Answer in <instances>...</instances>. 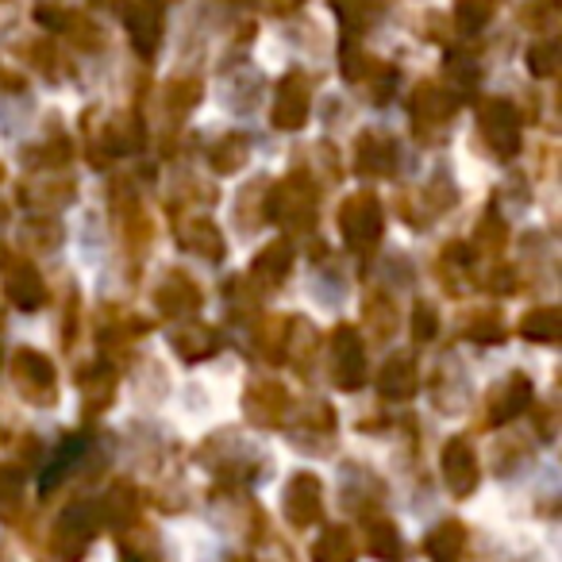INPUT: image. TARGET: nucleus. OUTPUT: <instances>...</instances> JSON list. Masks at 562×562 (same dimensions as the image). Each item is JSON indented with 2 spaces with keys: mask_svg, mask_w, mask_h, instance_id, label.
Wrapping results in <instances>:
<instances>
[{
  "mask_svg": "<svg viewBox=\"0 0 562 562\" xmlns=\"http://www.w3.org/2000/svg\"><path fill=\"white\" fill-rule=\"evenodd\" d=\"M316 209H321V193H316V181L305 170L290 173L273 189H266V216L281 227L308 232L316 224Z\"/></svg>",
  "mask_w": 562,
  "mask_h": 562,
  "instance_id": "nucleus-1",
  "label": "nucleus"
},
{
  "mask_svg": "<svg viewBox=\"0 0 562 562\" xmlns=\"http://www.w3.org/2000/svg\"><path fill=\"white\" fill-rule=\"evenodd\" d=\"M382 227H385V212L374 193H351L339 204V232H344L347 247L359 250V255L378 247Z\"/></svg>",
  "mask_w": 562,
  "mask_h": 562,
  "instance_id": "nucleus-2",
  "label": "nucleus"
},
{
  "mask_svg": "<svg viewBox=\"0 0 562 562\" xmlns=\"http://www.w3.org/2000/svg\"><path fill=\"white\" fill-rule=\"evenodd\" d=\"M97 528H101L97 505L93 501H78V505H70L55 520V528H50V547H55V554L63 562H78L81 554L89 551V543H93Z\"/></svg>",
  "mask_w": 562,
  "mask_h": 562,
  "instance_id": "nucleus-3",
  "label": "nucleus"
},
{
  "mask_svg": "<svg viewBox=\"0 0 562 562\" xmlns=\"http://www.w3.org/2000/svg\"><path fill=\"white\" fill-rule=\"evenodd\" d=\"M0 281H4V297L20 308V313H35V308L47 305V281L35 270V262H27L24 255L0 258Z\"/></svg>",
  "mask_w": 562,
  "mask_h": 562,
  "instance_id": "nucleus-4",
  "label": "nucleus"
},
{
  "mask_svg": "<svg viewBox=\"0 0 562 562\" xmlns=\"http://www.w3.org/2000/svg\"><path fill=\"white\" fill-rule=\"evenodd\" d=\"M12 378H16V390L24 393L32 405H55L58 401V374L47 355L32 351V347H20V351L12 355Z\"/></svg>",
  "mask_w": 562,
  "mask_h": 562,
  "instance_id": "nucleus-5",
  "label": "nucleus"
},
{
  "mask_svg": "<svg viewBox=\"0 0 562 562\" xmlns=\"http://www.w3.org/2000/svg\"><path fill=\"white\" fill-rule=\"evenodd\" d=\"M367 347H362V336L351 328V324H336L331 328V378H336L339 390H359L367 382Z\"/></svg>",
  "mask_w": 562,
  "mask_h": 562,
  "instance_id": "nucleus-6",
  "label": "nucleus"
},
{
  "mask_svg": "<svg viewBox=\"0 0 562 562\" xmlns=\"http://www.w3.org/2000/svg\"><path fill=\"white\" fill-rule=\"evenodd\" d=\"M477 127H482L485 147L497 158H513L520 150V112L508 101H485L477 109Z\"/></svg>",
  "mask_w": 562,
  "mask_h": 562,
  "instance_id": "nucleus-7",
  "label": "nucleus"
},
{
  "mask_svg": "<svg viewBox=\"0 0 562 562\" xmlns=\"http://www.w3.org/2000/svg\"><path fill=\"white\" fill-rule=\"evenodd\" d=\"M308 112H313V89H308L305 74H285L273 97V127L278 132H301L308 124Z\"/></svg>",
  "mask_w": 562,
  "mask_h": 562,
  "instance_id": "nucleus-8",
  "label": "nucleus"
},
{
  "mask_svg": "<svg viewBox=\"0 0 562 562\" xmlns=\"http://www.w3.org/2000/svg\"><path fill=\"white\" fill-rule=\"evenodd\" d=\"M290 405L293 401L281 382H250L247 393H243V413H247V420L258 424V428H278V424H285Z\"/></svg>",
  "mask_w": 562,
  "mask_h": 562,
  "instance_id": "nucleus-9",
  "label": "nucleus"
},
{
  "mask_svg": "<svg viewBox=\"0 0 562 562\" xmlns=\"http://www.w3.org/2000/svg\"><path fill=\"white\" fill-rule=\"evenodd\" d=\"M281 501H285V516H290L293 528H308V524L321 520L324 482L316 474H308V470H301V474L290 477V485H285Z\"/></svg>",
  "mask_w": 562,
  "mask_h": 562,
  "instance_id": "nucleus-10",
  "label": "nucleus"
},
{
  "mask_svg": "<svg viewBox=\"0 0 562 562\" xmlns=\"http://www.w3.org/2000/svg\"><path fill=\"white\" fill-rule=\"evenodd\" d=\"M408 112H413V124L420 135L436 132V127H443L447 120L454 116V97L447 93V89L431 86V81H424V86L413 89V101H408Z\"/></svg>",
  "mask_w": 562,
  "mask_h": 562,
  "instance_id": "nucleus-11",
  "label": "nucleus"
},
{
  "mask_svg": "<svg viewBox=\"0 0 562 562\" xmlns=\"http://www.w3.org/2000/svg\"><path fill=\"white\" fill-rule=\"evenodd\" d=\"M443 482L454 497H470L477 490V454L467 439H451L443 447Z\"/></svg>",
  "mask_w": 562,
  "mask_h": 562,
  "instance_id": "nucleus-12",
  "label": "nucleus"
},
{
  "mask_svg": "<svg viewBox=\"0 0 562 562\" xmlns=\"http://www.w3.org/2000/svg\"><path fill=\"white\" fill-rule=\"evenodd\" d=\"M155 305L162 316H193L196 308H201V290H196V281L189 278V273L170 270L158 281Z\"/></svg>",
  "mask_w": 562,
  "mask_h": 562,
  "instance_id": "nucleus-13",
  "label": "nucleus"
},
{
  "mask_svg": "<svg viewBox=\"0 0 562 562\" xmlns=\"http://www.w3.org/2000/svg\"><path fill=\"white\" fill-rule=\"evenodd\" d=\"M531 397H536V390H531V378L528 374H508L505 382L497 385V393L490 397V424L516 420V416L531 408Z\"/></svg>",
  "mask_w": 562,
  "mask_h": 562,
  "instance_id": "nucleus-14",
  "label": "nucleus"
},
{
  "mask_svg": "<svg viewBox=\"0 0 562 562\" xmlns=\"http://www.w3.org/2000/svg\"><path fill=\"white\" fill-rule=\"evenodd\" d=\"M290 270H293V247L285 239H273L250 262V281H255L258 290H278L281 281L290 278Z\"/></svg>",
  "mask_w": 562,
  "mask_h": 562,
  "instance_id": "nucleus-15",
  "label": "nucleus"
},
{
  "mask_svg": "<svg viewBox=\"0 0 562 562\" xmlns=\"http://www.w3.org/2000/svg\"><path fill=\"white\" fill-rule=\"evenodd\" d=\"M127 40L143 58H155L158 43H162V16H158L150 0H139V4L127 9Z\"/></svg>",
  "mask_w": 562,
  "mask_h": 562,
  "instance_id": "nucleus-16",
  "label": "nucleus"
},
{
  "mask_svg": "<svg viewBox=\"0 0 562 562\" xmlns=\"http://www.w3.org/2000/svg\"><path fill=\"white\" fill-rule=\"evenodd\" d=\"M393 166H397V147H393V139H385V135H378V132L362 135L359 147H355V170H359L362 178H385V173H393Z\"/></svg>",
  "mask_w": 562,
  "mask_h": 562,
  "instance_id": "nucleus-17",
  "label": "nucleus"
},
{
  "mask_svg": "<svg viewBox=\"0 0 562 562\" xmlns=\"http://www.w3.org/2000/svg\"><path fill=\"white\" fill-rule=\"evenodd\" d=\"M178 239H181V247H186L189 255L204 258V262H220V258H224V250H227L224 232H220V227L212 224V220H204V216L186 220V224H181V232H178Z\"/></svg>",
  "mask_w": 562,
  "mask_h": 562,
  "instance_id": "nucleus-18",
  "label": "nucleus"
},
{
  "mask_svg": "<svg viewBox=\"0 0 562 562\" xmlns=\"http://www.w3.org/2000/svg\"><path fill=\"white\" fill-rule=\"evenodd\" d=\"M170 344H173V351H178L186 362L212 359V355L220 351V336H216V328H209V324H201V321L181 324V328L170 336Z\"/></svg>",
  "mask_w": 562,
  "mask_h": 562,
  "instance_id": "nucleus-19",
  "label": "nucleus"
},
{
  "mask_svg": "<svg viewBox=\"0 0 562 562\" xmlns=\"http://www.w3.org/2000/svg\"><path fill=\"white\" fill-rule=\"evenodd\" d=\"M316 347H321V336H316L313 324L305 316H290V328H285V362H293L301 374H308L316 359Z\"/></svg>",
  "mask_w": 562,
  "mask_h": 562,
  "instance_id": "nucleus-20",
  "label": "nucleus"
},
{
  "mask_svg": "<svg viewBox=\"0 0 562 562\" xmlns=\"http://www.w3.org/2000/svg\"><path fill=\"white\" fill-rule=\"evenodd\" d=\"M424 551H428L431 562H459L462 551H467V528L459 520L436 524L424 539Z\"/></svg>",
  "mask_w": 562,
  "mask_h": 562,
  "instance_id": "nucleus-21",
  "label": "nucleus"
},
{
  "mask_svg": "<svg viewBox=\"0 0 562 562\" xmlns=\"http://www.w3.org/2000/svg\"><path fill=\"white\" fill-rule=\"evenodd\" d=\"M378 393H382L385 401H408L416 393V367L413 359H405V355H397V359H390L382 370H378Z\"/></svg>",
  "mask_w": 562,
  "mask_h": 562,
  "instance_id": "nucleus-22",
  "label": "nucleus"
},
{
  "mask_svg": "<svg viewBox=\"0 0 562 562\" xmlns=\"http://www.w3.org/2000/svg\"><path fill=\"white\" fill-rule=\"evenodd\" d=\"M367 551L378 562H401L405 559V543H401V531L390 520H367Z\"/></svg>",
  "mask_w": 562,
  "mask_h": 562,
  "instance_id": "nucleus-23",
  "label": "nucleus"
},
{
  "mask_svg": "<svg viewBox=\"0 0 562 562\" xmlns=\"http://www.w3.org/2000/svg\"><path fill=\"white\" fill-rule=\"evenodd\" d=\"M520 336L531 344H559L562 336V313L559 308H531L520 321Z\"/></svg>",
  "mask_w": 562,
  "mask_h": 562,
  "instance_id": "nucleus-24",
  "label": "nucleus"
},
{
  "mask_svg": "<svg viewBox=\"0 0 562 562\" xmlns=\"http://www.w3.org/2000/svg\"><path fill=\"white\" fill-rule=\"evenodd\" d=\"M247 155H250L247 135L232 132L209 150V162H212V170H216V173H235L239 166H247Z\"/></svg>",
  "mask_w": 562,
  "mask_h": 562,
  "instance_id": "nucleus-25",
  "label": "nucleus"
},
{
  "mask_svg": "<svg viewBox=\"0 0 562 562\" xmlns=\"http://www.w3.org/2000/svg\"><path fill=\"white\" fill-rule=\"evenodd\" d=\"M355 539L347 528H328L313 543V562H355Z\"/></svg>",
  "mask_w": 562,
  "mask_h": 562,
  "instance_id": "nucleus-26",
  "label": "nucleus"
},
{
  "mask_svg": "<svg viewBox=\"0 0 562 562\" xmlns=\"http://www.w3.org/2000/svg\"><path fill=\"white\" fill-rule=\"evenodd\" d=\"M462 336L477 347H493L505 339V324H501V316L490 313V308H477V313H470L467 324H462Z\"/></svg>",
  "mask_w": 562,
  "mask_h": 562,
  "instance_id": "nucleus-27",
  "label": "nucleus"
},
{
  "mask_svg": "<svg viewBox=\"0 0 562 562\" xmlns=\"http://www.w3.org/2000/svg\"><path fill=\"white\" fill-rule=\"evenodd\" d=\"M285 328H290V316H266L258 324V347L266 362H285Z\"/></svg>",
  "mask_w": 562,
  "mask_h": 562,
  "instance_id": "nucleus-28",
  "label": "nucleus"
},
{
  "mask_svg": "<svg viewBox=\"0 0 562 562\" xmlns=\"http://www.w3.org/2000/svg\"><path fill=\"white\" fill-rule=\"evenodd\" d=\"M97 513H101V524L127 528V520L135 516V490L132 485H116V490L104 497V505H97Z\"/></svg>",
  "mask_w": 562,
  "mask_h": 562,
  "instance_id": "nucleus-29",
  "label": "nucleus"
},
{
  "mask_svg": "<svg viewBox=\"0 0 562 562\" xmlns=\"http://www.w3.org/2000/svg\"><path fill=\"white\" fill-rule=\"evenodd\" d=\"M362 316H367L370 331H374L378 339H390L393 331H397V308H393V301L385 297V293H374V297H367V308H362Z\"/></svg>",
  "mask_w": 562,
  "mask_h": 562,
  "instance_id": "nucleus-30",
  "label": "nucleus"
},
{
  "mask_svg": "<svg viewBox=\"0 0 562 562\" xmlns=\"http://www.w3.org/2000/svg\"><path fill=\"white\" fill-rule=\"evenodd\" d=\"M493 9H497V0H454V20L462 32L474 35L493 20Z\"/></svg>",
  "mask_w": 562,
  "mask_h": 562,
  "instance_id": "nucleus-31",
  "label": "nucleus"
},
{
  "mask_svg": "<svg viewBox=\"0 0 562 562\" xmlns=\"http://www.w3.org/2000/svg\"><path fill=\"white\" fill-rule=\"evenodd\" d=\"M86 413H97V408H104L112 401V393H116V378H112V370H93V374L86 378Z\"/></svg>",
  "mask_w": 562,
  "mask_h": 562,
  "instance_id": "nucleus-32",
  "label": "nucleus"
},
{
  "mask_svg": "<svg viewBox=\"0 0 562 562\" xmlns=\"http://www.w3.org/2000/svg\"><path fill=\"white\" fill-rule=\"evenodd\" d=\"M120 554H124V562H158V547H155V536L150 531H127L124 539H120Z\"/></svg>",
  "mask_w": 562,
  "mask_h": 562,
  "instance_id": "nucleus-33",
  "label": "nucleus"
},
{
  "mask_svg": "<svg viewBox=\"0 0 562 562\" xmlns=\"http://www.w3.org/2000/svg\"><path fill=\"white\" fill-rule=\"evenodd\" d=\"M86 451V443H81V436H74V439H63V447H58V454H55V462L47 467V474H43V493L47 490H55L58 485V477H66V467H70L78 454Z\"/></svg>",
  "mask_w": 562,
  "mask_h": 562,
  "instance_id": "nucleus-34",
  "label": "nucleus"
},
{
  "mask_svg": "<svg viewBox=\"0 0 562 562\" xmlns=\"http://www.w3.org/2000/svg\"><path fill=\"white\" fill-rule=\"evenodd\" d=\"M505 243H508L505 220H501L497 212H490V216H485L482 224H477V247H482L490 258H497L501 250H505Z\"/></svg>",
  "mask_w": 562,
  "mask_h": 562,
  "instance_id": "nucleus-35",
  "label": "nucleus"
},
{
  "mask_svg": "<svg viewBox=\"0 0 562 562\" xmlns=\"http://www.w3.org/2000/svg\"><path fill=\"white\" fill-rule=\"evenodd\" d=\"M196 101H201V81H173V86L166 89V109H170L173 116L193 112Z\"/></svg>",
  "mask_w": 562,
  "mask_h": 562,
  "instance_id": "nucleus-36",
  "label": "nucleus"
},
{
  "mask_svg": "<svg viewBox=\"0 0 562 562\" xmlns=\"http://www.w3.org/2000/svg\"><path fill=\"white\" fill-rule=\"evenodd\" d=\"M27 204H40V209H47V204H63L70 201L74 193V181H40V186H27Z\"/></svg>",
  "mask_w": 562,
  "mask_h": 562,
  "instance_id": "nucleus-37",
  "label": "nucleus"
},
{
  "mask_svg": "<svg viewBox=\"0 0 562 562\" xmlns=\"http://www.w3.org/2000/svg\"><path fill=\"white\" fill-rule=\"evenodd\" d=\"M20 497H24V474L0 470V516H16Z\"/></svg>",
  "mask_w": 562,
  "mask_h": 562,
  "instance_id": "nucleus-38",
  "label": "nucleus"
},
{
  "mask_svg": "<svg viewBox=\"0 0 562 562\" xmlns=\"http://www.w3.org/2000/svg\"><path fill=\"white\" fill-rule=\"evenodd\" d=\"M528 70H531V78H551V74L559 70V47H554V43H536V47H528Z\"/></svg>",
  "mask_w": 562,
  "mask_h": 562,
  "instance_id": "nucleus-39",
  "label": "nucleus"
},
{
  "mask_svg": "<svg viewBox=\"0 0 562 562\" xmlns=\"http://www.w3.org/2000/svg\"><path fill=\"white\" fill-rule=\"evenodd\" d=\"M408 328H413V336L420 339V344H431V339L439 336V316H436V308H431L428 301H420V305L413 308V321H408Z\"/></svg>",
  "mask_w": 562,
  "mask_h": 562,
  "instance_id": "nucleus-40",
  "label": "nucleus"
},
{
  "mask_svg": "<svg viewBox=\"0 0 562 562\" xmlns=\"http://www.w3.org/2000/svg\"><path fill=\"white\" fill-rule=\"evenodd\" d=\"M24 239L32 243V247H55V243L63 239V227H58L55 220H32V224L24 227Z\"/></svg>",
  "mask_w": 562,
  "mask_h": 562,
  "instance_id": "nucleus-41",
  "label": "nucleus"
},
{
  "mask_svg": "<svg viewBox=\"0 0 562 562\" xmlns=\"http://www.w3.org/2000/svg\"><path fill=\"white\" fill-rule=\"evenodd\" d=\"M374 70V63H370L367 55H362L359 47H344V78H351V81H362L367 74Z\"/></svg>",
  "mask_w": 562,
  "mask_h": 562,
  "instance_id": "nucleus-42",
  "label": "nucleus"
},
{
  "mask_svg": "<svg viewBox=\"0 0 562 562\" xmlns=\"http://www.w3.org/2000/svg\"><path fill=\"white\" fill-rule=\"evenodd\" d=\"M485 285H490V293H516V273L508 270H493L490 278H485Z\"/></svg>",
  "mask_w": 562,
  "mask_h": 562,
  "instance_id": "nucleus-43",
  "label": "nucleus"
},
{
  "mask_svg": "<svg viewBox=\"0 0 562 562\" xmlns=\"http://www.w3.org/2000/svg\"><path fill=\"white\" fill-rule=\"evenodd\" d=\"M93 9H104V12H116V9H124V0H89Z\"/></svg>",
  "mask_w": 562,
  "mask_h": 562,
  "instance_id": "nucleus-44",
  "label": "nucleus"
},
{
  "mask_svg": "<svg viewBox=\"0 0 562 562\" xmlns=\"http://www.w3.org/2000/svg\"><path fill=\"white\" fill-rule=\"evenodd\" d=\"M0 367H4V351H0Z\"/></svg>",
  "mask_w": 562,
  "mask_h": 562,
  "instance_id": "nucleus-45",
  "label": "nucleus"
}]
</instances>
